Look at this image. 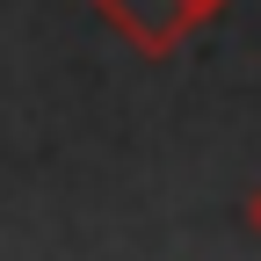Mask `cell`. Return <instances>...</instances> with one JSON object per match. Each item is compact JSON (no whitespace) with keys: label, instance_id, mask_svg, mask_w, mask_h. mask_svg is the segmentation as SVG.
<instances>
[{"label":"cell","instance_id":"6da1fadb","mask_svg":"<svg viewBox=\"0 0 261 261\" xmlns=\"http://www.w3.org/2000/svg\"><path fill=\"white\" fill-rule=\"evenodd\" d=\"M94 8H102L109 29H123L145 58H167L196 22H211L218 8H232V0H94Z\"/></svg>","mask_w":261,"mask_h":261},{"label":"cell","instance_id":"7a4b0ae2","mask_svg":"<svg viewBox=\"0 0 261 261\" xmlns=\"http://www.w3.org/2000/svg\"><path fill=\"white\" fill-rule=\"evenodd\" d=\"M247 232H254V240H261V189H254V196H247Z\"/></svg>","mask_w":261,"mask_h":261}]
</instances>
